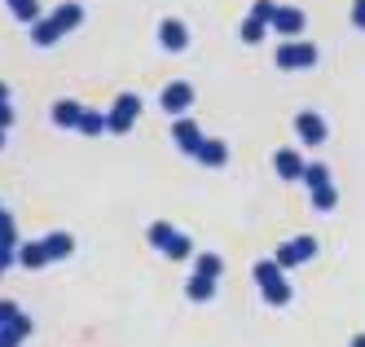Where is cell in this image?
Here are the masks:
<instances>
[{"mask_svg":"<svg viewBox=\"0 0 365 347\" xmlns=\"http://www.w3.org/2000/svg\"><path fill=\"white\" fill-rule=\"evenodd\" d=\"M317 58H322V48L312 44V40H282L277 44V53H273V62L282 66V71H312L317 66Z\"/></svg>","mask_w":365,"mask_h":347,"instance_id":"cell-1","label":"cell"},{"mask_svg":"<svg viewBox=\"0 0 365 347\" xmlns=\"http://www.w3.org/2000/svg\"><path fill=\"white\" fill-rule=\"evenodd\" d=\"M141 110H145V101L137 93H119L115 105H110V115H106V132H110V137H128Z\"/></svg>","mask_w":365,"mask_h":347,"instance_id":"cell-2","label":"cell"},{"mask_svg":"<svg viewBox=\"0 0 365 347\" xmlns=\"http://www.w3.org/2000/svg\"><path fill=\"white\" fill-rule=\"evenodd\" d=\"M317 247H322V242H317L312 233H299V237H291V242H282L273 259H277L282 273H291V269H299V264H308L312 255H317Z\"/></svg>","mask_w":365,"mask_h":347,"instance_id":"cell-3","label":"cell"},{"mask_svg":"<svg viewBox=\"0 0 365 347\" xmlns=\"http://www.w3.org/2000/svg\"><path fill=\"white\" fill-rule=\"evenodd\" d=\"M194 84H190V79H172V84L159 93V105H163V110L172 115V119H185L190 115V105H194Z\"/></svg>","mask_w":365,"mask_h":347,"instance_id":"cell-4","label":"cell"},{"mask_svg":"<svg viewBox=\"0 0 365 347\" xmlns=\"http://www.w3.org/2000/svg\"><path fill=\"white\" fill-rule=\"evenodd\" d=\"M304 26H308V14H304L299 5H277V14H273V22H269V31H277L282 40H299Z\"/></svg>","mask_w":365,"mask_h":347,"instance_id":"cell-5","label":"cell"},{"mask_svg":"<svg viewBox=\"0 0 365 347\" xmlns=\"http://www.w3.org/2000/svg\"><path fill=\"white\" fill-rule=\"evenodd\" d=\"M295 137H299L304 145H326V141H330V123H326L317 110H299V115H295Z\"/></svg>","mask_w":365,"mask_h":347,"instance_id":"cell-6","label":"cell"},{"mask_svg":"<svg viewBox=\"0 0 365 347\" xmlns=\"http://www.w3.org/2000/svg\"><path fill=\"white\" fill-rule=\"evenodd\" d=\"M172 141H176V150H180V154H190V158H194V154L202 150V141H207V137H202V128L185 115V119H172Z\"/></svg>","mask_w":365,"mask_h":347,"instance_id":"cell-7","label":"cell"},{"mask_svg":"<svg viewBox=\"0 0 365 347\" xmlns=\"http://www.w3.org/2000/svg\"><path fill=\"white\" fill-rule=\"evenodd\" d=\"M304 167H308V158H304L295 145H282V150L273 154V172H277L282 180H304Z\"/></svg>","mask_w":365,"mask_h":347,"instance_id":"cell-8","label":"cell"},{"mask_svg":"<svg viewBox=\"0 0 365 347\" xmlns=\"http://www.w3.org/2000/svg\"><path fill=\"white\" fill-rule=\"evenodd\" d=\"M190 40H194V36H190V26L180 22V18H163V22H159V44H163L168 53H185Z\"/></svg>","mask_w":365,"mask_h":347,"instance_id":"cell-9","label":"cell"},{"mask_svg":"<svg viewBox=\"0 0 365 347\" xmlns=\"http://www.w3.org/2000/svg\"><path fill=\"white\" fill-rule=\"evenodd\" d=\"M259 295H264V304L269 308H286V304H291L295 299V286H291V277H273V281H264V286H259Z\"/></svg>","mask_w":365,"mask_h":347,"instance_id":"cell-10","label":"cell"},{"mask_svg":"<svg viewBox=\"0 0 365 347\" xmlns=\"http://www.w3.org/2000/svg\"><path fill=\"white\" fill-rule=\"evenodd\" d=\"M40 247H44L48 264H53V259H66V255L75 251V237H71L66 229H58V233H44V237H40Z\"/></svg>","mask_w":365,"mask_h":347,"instance_id":"cell-11","label":"cell"},{"mask_svg":"<svg viewBox=\"0 0 365 347\" xmlns=\"http://www.w3.org/2000/svg\"><path fill=\"white\" fill-rule=\"evenodd\" d=\"M48 18H53V22H58V31L66 36V31H75V26L84 22V5H80V0H66V5H58Z\"/></svg>","mask_w":365,"mask_h":347,"instance_id":"cell-12","label":"cell"},{"mask_svg":"<svg viewBox=\"0 0 365 347\" xmlns=\"http://www.w3.org/2000/svg\"><path fill=\"white\" fill-rule=\"evenodd\" d=\"M194 158H198L202 167H225V163H229V145H225L220 137H207V141H202V150H198Z\"/></svg>","mask_w":365,"mask_h":347,"instance_id":"cell-13","label":"cell"},{"mask_svg":"<svg viewBox=\"0 0 365 347\" xmlns=\"http://www.w3.org/2000/svg\"><path fill=\"white\" fill-rule=\"evenodd\" d=\"M58 40H62L58 22L48 18V14H40V18L31 22V44H36V48H48V44H58Z\"/></svg>","mask_w":365,"mask_h":347,"instance_id":"cell-14","label":"cell"},{"mask_svg":"<svg viewBox=\"0 0 365 347\" xmlns=\"http://www.w3.org/2000/svg\"><path fill=\"white\" fill-rule=\"evenodd\" d=\"M14 264H22V269H44L48 264V255H44V247H40V237L36 242H18V251H14Z\"/></svg>","mask_w":365,"mask_h":347,"instance_id":"cell-15","label":"cell"},{"mask_svg":"<svg viewBox=\"0 0 365 347\" xmlns=\"http://www.w3.org/2000/svg\"><path fill=\"white\" fill-rule=\"evenodd\" d=\"M194 273L220 281V273H225V255H216V251H198V255H194Z\"/></svg>","mask_w":365,"mask_h":347,"instance_id":"cell-16","label":"cell"},{"mask_svg":"<svg viewBox=\"0 0 365 347\" xmlns=\"http://www.w3.org/2000/svg\"><path fill=\"white\" fill-rule=\"evenodd\" d=\"M80 115H84V101H75V97H62L53 105V123L58 128H75V123H80Z\"/></svg>","mask_w":365,"mask_h":347,"instance_id":"cell-17","label":"cell"},{"mask_svg":"<svg viewBox=\"0 0 365 347\" xmlns=\"http://www.w3.org/2000/svg\"><path fill=\"white\" fill-rule=\"evenodd\" d=\"M75 132H80V137H106V115L84 105V115H80V123H75Z\"/></svg>","mask_w":365,"mask_h":347,"instance_id":"cell-18","label":"cell"},{"mask_svg":"<svg viewBox=\"0 0 365 347\" xmlns=\"http://www.w3.org/2000/svg\"><path fill=\"white\" fill-rule=\"evenodd\" d=\"M27 334H31V316L22 312L14 326H5V330H0V347H22V338H27Z\"/></svg>","mask_w":365,"mask_h":347,"instance_id":"cell-19","label":"cell"},{"mask_svg":"<svg viewBox=\"0 0 365 347\" xmlns=\"http://www.w3.org/2000/svg\"><path fill=\"white\" fill-rule=\"evenodd\" d=\"M185 295H190V304H207L216 295V281L212 277H198V273H190V281H185Z\"/></svg>","mask_w":365,"mask_h":347,"instance_id":"cell-20","label":"cell"},{"mask_svg":"<svg viewBox=\"0 0 365 347\" xmlns=\"http://www.w3.org/2000/svg\"><path fill=\"white\" fill-rule=\"evenodd\" d=\"M163 255H168V259H176V264H180V259H190V255H198V251H194V237L176 229V233H172V242L163 247Z\"/></svg>","mask_w":365,"mask_h":347,"instance_id":"cell-21","label":"cell"},{"mask_svg":"<svg viewBox=\"0 0 365 347\" xmlns=\"http://www.w3.org/2000/svg\"><path fill=\"white\" fill-rule=\"evenodd\" d=\"M308 202H312V211H322V216H330V211L339 207V190H334V185H322V190H308Z\"/></svg>","mask_w":365,"mask_h":347,"instance_id":"cell-22","label":"cell"},{"mask_svg":"<svg viewBox=\"0 0 365 347\" xmlns=\"http://www.w3.org/2000/svg\"><path fill=\"white\" fill-rule=\"evenodd\" d=\"M0 251H18V224H14V211L0 207Z\"/></svg>","mask_w":365,"mask_h":347,"instance_id":"cell-23","label":"cell"},{"mask_svg":"<svg viewBox=\"0 0 365 347\" xmlns=\"http://www.w3.org/2000/svg\"><path fill=\"white\" fill-rule=\"evenodd\" d=\"M5 9H9L18 22H27V26H31V22L40 18V0H5Z\"/></svg>","mask_w":365,"mask_h":347,"instance_id":"cell-24","label":"cell"},{"mask_svg":"<svg viewBox=\"0 0 365 347\" xmlns=\"http://www.w3.org/2000/svg\"><path fill=\"white\" fill-rule=\"evenodd\" d=\"M264 36H269V22H259V18H251V14H247V22L238 26V40H242V44H259Z\"/></svg>","mask_w":365,"mask_h":347,"instance_id":"cell-25","label":"cell"},{"mask_svg":"<svg viewBox=\"0 0 365 347\" xmlns=\"http://www.w3.org/2000/svg\"><path fill=\"white\" fill-rule=\"evenodd\" d=\"M172 233H176V229H172L168 220H154V224L145 229V237H150V247H154V251H163V247L172 242Z\"/></svg>","mask_w":365,"mask_h":347,"instance_id":"cell-26","label":"cell"},{"mask_svg":"<svg viewBox=\"0 0 365 347\" xmlns=\"http://www.w3.org/2000/svg\"><path fill=\"white\" fill-rule=\"evenodd\" d=\"M304 185H308V190H322V185H334V180H330V167H326V163H308V167H304Z\"/></svg>","mask_w":365,"mask_h":347,"instance_id":"cell-27","label":"cell"},{"mask_svg":"<svg viewBox=\"0 0 365 347\" xmlns=\"http://www.w3.org/2000/svg\"><path fill=\"white\" fill-rule=\"evenodd\" d=\"M251 277H255V286H264V281H273V277H282V269H277V259H259Z\"/></svg>","mask_w":365,"mask_h":347,"instance_id":"cell-28","label":"cell"},{"mask_svg":"<svg viewBox=\"0 0 365 347\" xmlns=\"http://www.w3.org/2000/svg\"><path fill=\"white\" fill-rule=\"evenodd\" d=\"M18 316H22V308H18L14 299H0V330H5V326H14Z\"/></svg>","mask_w":365,"mask_h":347,"instance_id":"cell-29","label":"cell"},{"mask_svg":"<svg viewBox=\"0 0 365 347\" xmlns=\"http://www.w3.org/2000/svg\"><path fill=\"white\" fill-rule=\"evenodd\" d=\"M273 14H277V0H255L251 5V18H259V22H273Z\"/></svg>","mask_w":365,"mask_h":347,"instance_id":"cell-30","label":"cell"},{"mask_svg":"<svg viewBox=\"0 0 365 347\" xmlns=\"http://www.w3.org/2000/svg\"><path fill=\"white\" fill-rule=\"evenodd\" d=\"M348 18H352V26H356V31H365V0H352Z\"/></svg>","mask_w":365,"mask_h":347,"instance_id":"cell-31","label":"cell"},{"mask_svg":"<svg viewBox=\"0 0 365 347\" xmlns=\"http://www.w3.org/2000/svg\"><path fill=\"white\" fill-rule=\"evenodd\" d=\"M9 269H14V255H9V251H0V277H5Z\"/></svg>","mask_w":365,"mask_h":347,"instance_id":"cell-32","label":"cell"},{"mask_svg":"<svg viewBox=\"0 0 365 347\" xmlns=\"http://www.w3.org/2000/svg\"><path fill=\"white\" fill-rule=\"evenodd\" d=\"M348 347H365V334H352V343Z\"/></svg>","mask_w":365,"mask_h":347,"instance_id":"cell-33","label":"cell"},{"mask_svg":"<svg viewBox=\"0 0 365 347\" xmlns=\"http://www.w3.org/2000/svg\"><path fill=\"white\" fill-rule=\"evenodd\" d=\"M0 101H9V88H5V84H0Z\"/></svg>","mask_w":365,"mask_h":347,"instance_id":"cell-34","label":"cell"}]
</instances>
